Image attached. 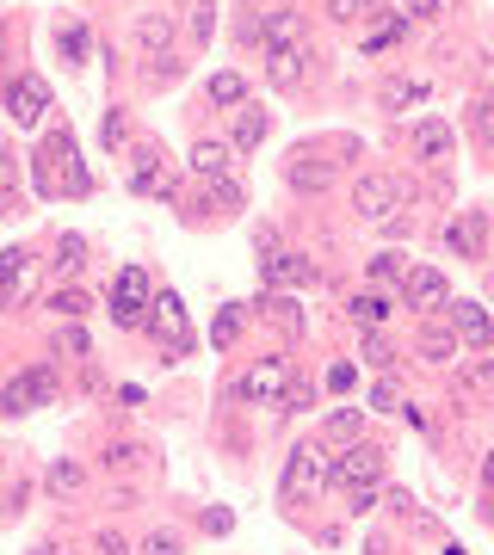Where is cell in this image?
<instances>
[{"instance_id":"obj_50","label":"cell","mask_w":494,"mask_h":555,"mask_svg":"<svg viewBox=\"0 0 494 555\" xmlns=\"http://www.w3.org/2000/svg\"><path fill=\"white\" fill-rule=\"evenodd\" d=\"M488 68H494V37H488Z\"/></svg>"},{"instance_id":"obj_47","label":"cell","mask_w":494,"mask_h":555,"mask_svg":"<svg viewBox=\"0 0 494 555\" xmlns=\"http://www.w3.org/2000/svg\"><path fill=\"white\" fill-rule=\"evenodd\" d=\"M328 389H352V364H334L328 370Z\"/></svg>"},{"instance_id":"obj_44","label":"cell","mask_w":494,"mask_h":555,"mask_svg":"<svg viewBox=\"0 0 494 555\" xmlns=\"http://www.w3.org/2000/svg\"><path fill=\"white\" fill-rule=\"evenodd\" d=\"M143 555H180V537H173V531H149Z\"/></svg>"},{"instance_id":"obj_25","label":"cell","mask_w":494,"mask_h":555,"mask_svg":"<svg viewBox=\"0 0 494 555\" xmlns=\"http://www.w3.org/2000/svg\"><path fill=\"white\" fill-rule=\"evenodd\" d=\"M56 44H62L68 68H81V62L93 56V37H87V25H62V37H56Z\"/></svg>"},{"instance_id":"obj_9","label":"cell","mask_w":494,"mask_h":555,"mask_svg":"<svg viewBox=\"0 0 494 555\" xmlns=\"http://www.w3.org/2000/svg\"><path fill=\"white\" fill-rule=\"evenodd\" d=\"M7 111H13V124H44L50 118V87L38 74H19V81H7Z\"/></svg>"},{"instance_id":"obj_41","label":"cell","mask_w":494,"mask_h":555,"mask_svg":"<svg viewBox=\"0 0 494 555\" xmlns=\"http://www.w3.org/2000/svg\"><path fill=\"white\" fill-rule=\"evenodd\" d=\"M235 333H241V309H223V315H217V327H210V340H217V346H229Z\"/></svg>"},{"instance_id":"obj_20","label":"cell","mask_w":494,"mask_h":555,"mask_svg":"<svg viewBox=\"0 0 494 555\" xmlns=\"http://www.w3.org/2000/svg\"><path fill=\"white\" fill-rule=\"evenodd\" d=\"M44 488H50V494H62V500H68V494H81V488H87V469H81V463H75V457H56V463H50V469H44Z\"/></svg>"},{"instance_id":"obj_8","label":"cell","mask_w":494,"mask_h":555,"mask_svg":"<svg viewBox=\"0 0 494 555\" xmlns=\"http://www.w3.org/2000/svg\"><path fill=\"white\" fill-rule=\"evenodd\" d=\"M402 296H408V309H420V315L451 309V284H445V272H433V266H408Z\"/></svg>"},{"instance_id":"obj_10","label":"cell","mask_w":494,"mask_h":555,"mask_svg":"<svg viewBox=\"0 0 494 555\" xmlns=\"http://www.w3.org/2000/svg\"><path fill=\"white\" fill-rule=\"evenodd\" d=\"M445 241H451L457 259H482V247H488V210H464L445 229Z\"/></svg>"},{"instance_id":"obj_35","label":"cell","mask_w":494,"mask_h":555,"mask_svg":"<svg viewBox=\"0 0 494 555\" xmlns=\"http://www.w3.org/2000/svg\"><path fill=\"white\" fill-rule=\"evenodd\" d=\"M402 31H408V13H402V19H383V25H377V31L365 37V50H371V56H377V50H390Z\"/></svg>"},{"instance_id":"obj_31","label":"cell","mask_w":494,"mask_h":555,"mask_svg":"<svg viewBox=\"0 0 494 555\" xmlns=\"http://www.w3.org/2000/svg\"><path fill=\"white\" fill-rule=\"evenodd\" d=\"M19 266H25V253L13 247V253H0V309L13 303V290H19Z\"/></svg>"},{"instance_id":"obj_34","label":"cell","mask_w":494,"mask_h":555,"mask_svg":"<svg viewBox=\"0 0 494 555\" xmlns=\"http://www.w3.org/2000/svg\"><path fill=\"white\" fill-rule=\"evenodd\" d=\"M371 407H377V414H396V407H402V383L396 377H377L371 383Z\"/></svg>"},{"instance_id":"obj_42","label":"cell","mask_w":494,"mask_h":555,"mask_svg":"<svg viewBox=\"0 0 494 555\" xmlns=\"http://www.w3.org/2000/svg\"><path fill=\"white\" fill-rule=\"evenodd\" d=\"M210 31H217V7L198 0V7H192V37H210Z\"/></svg>"},{"instance_id":"obj_23","label":"cell","mask_w":494,"mask_h":555,"mask_svg":"<svg viewBox=\"0 0 494 555\" xmlns=\"http://www.w3.org/2000/svg\"><path fill=\"white\" fill-rule=\"evenodd\" d=\"M210 105H247V81L229 68V74H210Z\"/></svg>"},{"instance_id":"obj_48","label":"cell","mask_w":494,"mask_h":555,"mask_svg":"<svg viewBox=\"0 0 494 555\" xmlns=\"http://www.w3.org/2000/svg\"><path fill=\"white\" fill-rule=\"evenodd\" d=\"M439 13V0H408V19H433Z\"/></svg>"},{"instance_id":"obj_36","label":"cell","mask_w":494,"mask_h":555,"mask_svg":"<svg viewBox=\"0 0 494 555\" xmlns=\"http://www.w3.org/2000/svg\"><path fill=\"white\" fill-rule=\"evenodd\" d=\"M365 364H371V370H383V377H390L396 352H390V340H383V333H365Z\"/></svg>"},{"instance_id":"obj_29","label":"cell","mask_w":494,"mask_h":555,"mask_svg":"<svg viewBox=\"0 0 494 555\" xmlns=\"http://www.w3.org/2000/svg\"><path fill=\"white\" fill-rule=\"evenodd\" d=\"M278 407H285V414H303V407H315V383H309V377H291L285 395H278Z\"/></svg>"},{"instance_id":"obj_37","label":"cell","mask_w":494,"mask_h":555,"mask_svg":"<svg viewBox=\"0 0 494 555\" xmlns=\"http://www.w3.org/2000/svg\"><path fill=\"white\" fill-rule=\"evenodd\" d=\"M266 315H272L278 327H285V333H303V315H297V303H291V296H272V303H266Z\"/></svg>"},{"instance_id":"obj_11","label":"cell","mask_w":494,"mask_h":555,"mask_svg":"<svg viewBox=\"0 0 494 555\" xmlns=\"http://www.w3.org/2000/svg\"><path fill=\"white\" fill-rule=\"evenodd\" d=\"M303 74H309V44H291V50H266V81L272 87H303Z\"/></svg>"},{"instance_id":"obj_24","label":"cell","mask_w":494,"mask_h":555,"mask_svg":"<svg viewBox=\"0 0 494 555\" xmlns=\"http://www.w3.org/2000/svg\"><path fill=\"white\" fill-rule=\"evenodd\" d=\"M427 99V81H383V111H402Z\"/></svg>"},{"instance_id":"obj_13","label":"cell","mask_w":494,"mask_h":555,"mask_svg":"<svg viewBox=\"0 0 494 555\" xmlns=\"http://www.w3.org/2000/svg\"><path fill=\"white\" fill-rule=\"evenodd\" d=\"M451 148H457V136H451L445 118H420L414 124V155L420 161H451Z\"/></svg>"},{"instance_id":"obj_17","label":"cell","mask_w":494,"mask_h":555,"mask_svg":"<svg viewBox=\"0 0 494 555\" xmlns=\"http://www.w3.org/2000/svg\"><path fill=\"white\" fill-rule=\"evenodd\" d=\"M130 37H136L149 56H173V50H167V44H173V13H143Z\"/></svg>"},{"instance_id":"obj_27","label":"cell","mask_w":494,"mask_h":555,"mask_svg":"<svg viewBox=\"0 0 494 555\" xmlns=\"http://www.w3.org/2000/svg\"><path fill=\"white\" fill-rule=\"evenodd\" d=\"M130 192H161V198H167V185H161V161H155V155H143V161L130 167Z\"/></svg>"},{"instance_id":"obj_43","label":"cell","mask_w":494,"mask_h":555,"mask_svg":"<svg viewBox=\"0 0 494 555\" xmlns=\"http://www.w3.org/2000/svg\"><path fill=\"white\" fill-rule=\"evenodd\" d=\"M13 192H19V161H13V155H0V198L13 204Z\"/></svg>"},{"instance_id":"obj_33","label":"cell","mask_w":494,"mask_h":555,"mask_svg":"<svg viewBox=\"0 0 494 555\" xmlns=\"http://www.w3.org/2000/svg\"><path fill=\"white\" fill-rule=\"evenodd\" d=\"M204 210H241V185H229V179H210Z\"/></svg>"},{"instance_id":"obj_1","label":"cell","mask_w":494,"mask_h":555,"mask_svg":"<svg viewBox=\"0 0 494 555\" xmlns=\"http://www.w3.org/2000/svg\"><path fill=\"white\" fill-rule=\"evenodd\" d=\"M408 198H414L408 179H396V173H359V185H352V210H359L365 222H390V216H402Z\"/></svg>"},{"instance_id":"obj_15","label":"cell","mask_w":494,"mask_h":555,"mask_svg":"<svg viewBox=\"0 0 494 555\" xmlns=\"http://www.w3.org/2000/svg\"><path fill=\"white\" fill-rule=\"evenodd\" d=\"M260 278H266V284H309L315 266H309L303 253H266V259H260Z\"/></svg>"},{"instance_id":"obj_18","label":"cell","mask_w":494,"mask_h":555,"mask_svg":"<svg viewBox=\"0 0 494 555\" xmlns=\"http://www.w3.org/2000/svg\"><path fill=\"white\" fill-rule=\"evenodd\" d=\"M266 124H272V118H266L260 105H241V111H235V142H229V148H235V155L260 148V142H266Z\"/></svg>"},{"instance_id":"obj_7","label":"cell","mask_w":494,"mask_h":555,"mask_svg":"<svg viewBox=\"0 0 494 555\" xmlns=\"http://www.w3.org/2000/svg\"><path fill=\"white\" fill-rule=\"evenodd\" d=\"M285 383H291V364H285V358H260V364L235 383V395H241V401H254V407H266V401L285 395Z\"/></svg>"},{"instance_id":"obj_39","label":"cell","mask_w":494,"mask_h":555,"mask_svg":"<svg viewBox=\"0 0 494 555\" xmlns=\"http://www.w3.org/2000/svg\"><path fill=\"white\" fill-rule=\"evenodd\" d=\"M50 309H56V315H68V321H81L93 303H87V290H56V303H50Z\"/></svg>"},{"instance_id":"obj_14","label":"cell","mask_w":494,"mask_h":555,"mask_svg":"<svg viewBox=\"0 0 494 555\" xmlns=\"http://www.w3.org/2000/svg\"><path fill=\"white\" fill-rule=\"evenodd\" d=\"M451 333H457L464 346H488V340H494V321H488L482 303H451Z\"/></svg>"},{"instance_id":"obj_12","label":"cell","mask_w":494,"mask_h":555,"mask_svg":"<svg viewBox=\"0 0 494 555\" xmlns=\"http://www.w3.org/2000/svg\"><path fill=\"white\" fill-rule=\"evenodd\" d=\"M260 44H266V50H291V44H303V13L272 7V13L260 19Z\"/></svg>"},{"instance_id":"obj_49","label":"cell","mask_w":494,"mask_h":555,"mask_svg":"<svg viewBox=\"0 0 494 555\" xmlns=\"http://www.w3.org/2000/svg\"><path fill=\"white\" fill-rule=\"evenodd\" d=\"M482 481H488V488H494V451L482 457Z\"/></svg>"},{"instance_id":"obj_45","label":"cell","mask_w":494,"mask_h":555,"mask_svg":"<svg viewBox=\"0 0 494 555\" xmlns=\"http://www.w3.org/2000/svg\"><path fill=\"white\" fill-rule=\"evenodd\" d=\"M93 549H99V555H130V543H124L118 531H99V537H93Z\"/></svg>"},{"instance_id":"obj_38","label":"cell","mask_w":494,"mask_h":555,"mask_svg":"<svg viewBox=\"0 0 494 555\" xmlns=\"http://www.w3.org/2000/svg\"><path fill=\"white\" fill-rule=\"evenodd\" d=\"M390 278H408L402 253H377V259H371V284H390Z\"/></svg>"},{"instance_id":"obj_4","label":"cell","mask_w":494,"mask_h":555,"mask_svg":"<svg viewBox=\"0 0 494 555\" xmlns=\"http://www.w3.org/2000/svg\"><path fill=\"white\" fill-rule=\"evenodd\" d=\"M112 321L118 327H149V272L143 266H124L112 284Z\"/></svg>"},{"instance_id":"obj_2","label":"cell","mask_w":494,"mask_h":555,"mask_svg":"<svg viewBox=\"0 0 494 555\" xmlns=\"http://www.w3.org/2000/svg\"><path fill=\"white\" fill-rule=\"evenodd\" d=\"M322 481H328V457L315 451V444H297V451L285 457V475H278V494L297 506V500H309L315 488H322Z\"/></svg>"},{"instance_id":"obj_30","label":"cell","mask_w":494,"mask_h":555,"mask_svg":"<svg viewBox=\"0 0 494 555\" xmlns=\"http://www.w3.org/2000/svg\"><path fill=\"white\" fill-rule=\"evenodd\" d=\"M359 407H334V414H328V438H346V444H359Z\"/></svg>"},{"instance_id":"obj_5","label":"cell","mask_w":494,"mask_h":555,"mask_svg":"<svg viewBox=\"0 0 494 555\" xmlns=\"http://www.w3.org/2000/svg\"><path fill=\"white\" fill-rule=\"evenodd\" d=\"M155 315H149V327H155V340L167 346V358H186L192 352V327H186V303L173 290H161L155 303H149Z\"/></svg>"},{"instance_id":"obj_19","label":"cell","mask_w":494,"mask_h":555,"mask_svg":"<svg viewBox=\"0 0 494 555\" xmlns=\"http://www.w3.org/2000/svg\"><path fill=\"white\" fill-rule=\"evenodd\" d=\"M346 315L371 333V327H383V321H390V296H383V290H359V296L346 303Z\"/></svg>"},{"instance_id":"obj_32","label":"cell","mask_w":494,"mask_h":555,"mask_svg":"<svg viewBox=\"0 0 494 555\" xmlns=\"http://www.w3.org/2000/svg\"><path fill=\"white\" fill-rule=\"evenodd\" d=\"M365 13H383L377 0H328V19L334 25H352V19H365Z\"/></svg>"},{"instance_id":"obj_6","label":"cell","mask_w":494,"mask_h":555,"mask_svg":"<svg viewBox=\"0 0 494 555\" xmlns=\"http://www.w3.org/2000/svg\"><path fill=\"white\" fill-rule=\"evenodd\" d=\"M328 481H340V488H352V494L377 488V481H383V451H377V444H352L346 457L328 463Z\"/></svg>"},{"instance_id":"obj_16","label":"cell","mask_w":494,"mask_h":555,"mask_svg":"<svg viewBox=\"0 0 494 555\" xmlns=\"http://www.w3.org/2000/svg\"><path fill=\"white\" fill-rule=\"evenodd\" d=\"M285 179L297 185V192H328V185H334V161H322V155H297V161L285 167Z\"/></svg>"},{"instance_id":"obj_21","label":"cell","mask_w":494,"mask_h":555,"mask_svg":"<svg viewBox=\"0 0 494 555\" xmlns=\"http://www.w3.org/2000/svg\"><path fill=\"white\" fill-rule=\"evenodd\" d=\"M457 346H464V340H457L451 327H420V358H427V364H451Z\"/></svg>"},{"instance_id":"obj_46","label":"cell","mask_w":494,"mask_h":555,"mask_svg":"<svg viewBox=\"0 0 494 555\" xmlns=\"http://www.w3.org/2000/svg\"><path fill=\"white\" fill-rule=\"evenodd\" d=\"M105 142H112V148L124 142V111H112V118H105Z\"/></svg>"},{"instance_id":"obj_26","label":"cell","mask_w":494,"mask_h":555,"mask_svg":"<svg viewBox=\"0 0 494 555\" xmlns=\"http://www.w3.org/2000/svg\"><path fill=\"white\" fill-rule=\"evenodd\" d=\"M470 130H476V142H494V87L470 99Z\"/></svg>"},{"instance_id":"obj_28","label":"cell","mask_w":494,"mask_h":555,"mask_svg":"<svg viewBox=\"0 0 494 555\" xmlns=\"http://www.w3.org/2000/svg\"><path fill=\"white\" fill-rule=\"evenodd\" d=\"M56 352H62V358H87V352H93V340H87V321H68V327L56 333Z\"/></svg>"},{"instance_id":"obj_40","label":"cell","mask_w":494,"mask_h":555,"mask_svg":"<svg viewBox=\"0 0 494 555\" xmlns=\"http://www.w3.org/2000/svg\"><path fill=\"white\" fill-rule=\"evenodd\" d=\"M81 266H87L81 241H75V235H62V247H56V272H81Z\"/></svg>"},{"instance_id":"obj_3","label":"cell","mask_w":494,"mask_h":555,"mask_svg":"<svg viewBox=\"0 0 494 555\" xmlns=\"http://www.w3.org/2000/svg\"><path fill=\"white\" fill-rule=\"evenodd\" d=\"M56 401V370L38 364V370H19V377L0 389V414H31V407H50Z\"/></svg>"},{"instance_id":"obj_22","label":"cell","mask_w":494,"mask_h":555,"mask_svg":"<svg viewBox=\"0 0 494 555\" xmlns=\"http://www.w3.org/2000/svg\"><path fill=\"white\" fill-rule=\"evenodd\" d=\"M229 161H235V148H229V142H198V148H192V167H198L204 179H223V173H229Z\"/></svg>"}]
</instances>
